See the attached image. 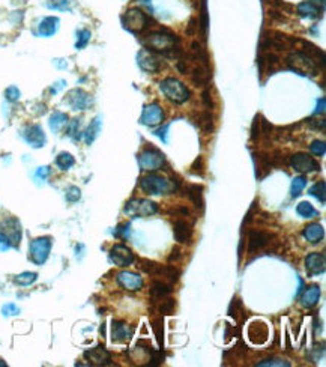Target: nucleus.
I'll return each instance as SVG.
<instances>
[{"label": "nucleus", "instance_id": "15", "mask_svg": "<svg viewBox=\"0 0 326 367\" xmlns=\"http://www.w3.org/2000/svg\"><path fill=\"white\" fill-rule=\"evenodd\" d=\"M0 232L5 235L12 245H18L21 241V226L17 218H6L0 223Z\"/></svg>", "mask_w": 326, "mask_h": 367}, {"label": "nucleus", "instance_id": "17", "mask_svg": "<svg viewBox=\"0 0 326 367\" xmlns=\"http://www.w3.org/2000/svg\"><path fill=\"white\" fill-rule=\"evenodd\" d=\"M23 138L32 146V148H42L47 142V137H45V133L44 130L39 127V125H27L24 130H23Z\"/></svg>", "mask_w": 326, "mask_h": 367}, {"label": "nucleus", "instance_id": "47", "mask_svg": "<svg viewBox=\"0 0 326 367\" xmlns=\"http://www.w3.org/2000/svg\"><path fill=\"white\" fill-rule=\"evenodd\" d=\"M5 97H6V100L8 101L15 102V101L20 100L21 92H20V89H18L17 86H9V88L6 89V92H5Z\"/></svg>", "mask_w": 326, "mask_h": 367}, {"label": "nucleus", "instance_id": "4", "mask_svg": "<svg viewBox=\"0 0 326 367\" xmlns=\"http://www.w3.org/2000/svg\"><path fill=\"white\" fill-rule=\"evenodd\" d=\"M287 67L298 74H302V75H317L319 71H320L319 65L302 50L292 51L287 56Z\"/></svg>", "mask_w": 326, "mask_h": 367}, {"label": "nucleus", "instance_id": "48", "mask_svg": "<svg viewBox=\"0 0 326 367\" xmlns=\"http://www.w3.org/2000/svg\"><path fill=\"white\" fill-rule=\"evenodd\" d=\"M81 197V191L78 187H69L66 190V201L74 203V202H78Z\"/></svg>", "mask_w": 326, "mask_h": 367}, {"label": "nucleus", "instance_id": "24", "mask_svg": "<svg viewBox=\"0 0 326 367\" xmlns=\"http://www.w3.org/2000/svg\"><path fill=\"white\" fill-rule=\"evenodd\" d=\"M268 335H269V330H268V327H266L264 322L256 321V322H253V324L250 325V328H248V337H250V340H251L253 343H256V345L264 343V342L268 340Z\"/></svg>", "mask_w": 326, "mask_h": 367}, {"label": "nucleus", "instance_id": "5", "mask_svg": "<svg viewBox=\"0 0 326 367\" xmlns=\"http://www.w3.org/2000/svg\"><path fill=\"white\" fill-rule=\"evenodd\" d=\"M122 23H124V27L127 31H130L132 34H141V32H144L149 27L151 20H149L147 14L143 9L131 8L124 14Z\"/></svg>", "mask_w": 326, "mask_h": 367}, {"label": "nucleus", "instance_id": "20", "mask_svg": "<svg viewBox=\"0 0 326 367\" xmlns=\"http://www.w3.org/2000/svg\"><path fill=\"white\" fill-rule=\"evenodd\" d=\"M322 11L323 8L316 5L314 2L311 0H305L302 3L298 5L296 8V12L302 17V18H308V20H319L322 17Z\"/></svg>", "mask_w": 326, "mask_h": 367}, {"label": "nucleus", "instance_id": "27", "mask_svg": "<svg viewBox=\"0 0 326 367\" xmlns=\"http://www.w3.org/2000/svg\"><path fill=\"white\" fill-rule=\"evenodd\" d=\"M59 18L57 17H45L41 23H39V27H38V34L41 36H53V35L57 32L59 29Z\"/></svg>", "mask_w": 326, "mask_h": 367}, {"label": "nucleus", "instance_id": "40", "mask_svg": "<svg viewBox=\"0 0 326 367\" xmlns=\"http://www.w3.org/2000/svg\"><path fill=\"white\" fill-rule=\"evenodd\" d=\"M140 269H143L144 272H147V274H152V275H158V272H160V269H161V265L160 264H157V262H152V261H146V259H143V261H140Z\"/></svg>", "mask_w": 326, "mask_h": 367}, {"label": "nucleus", "instance_id": "45", "mask_svg": "<svg viewBox=\"0 0 326 367\" xmlns=\"http://www.w3.org/2000/svg\"><path fill=\"white\" fill-rule=\"evenodd\" d=\"M164 322H163V318H158V319H155L154 322H152V328H154V331L157 334V338H158V343L163 346L164 343V328H163Z\"/></svg>", "mask_w": 326, "mask_h": 367}, {"label": "nucleus", "instance_id": "55", "mask_svg": "<svg viewBox=\"0 0 326 367\" xmlns=\"http://www.w3.org/2000/svg\"><path fill=\"white\" fill-rule=\"evenodd\" d=\"M50 173H51V168L48 166H44L39 167L35 175H36V178H39V179H47V178L50 176Z\"/></svg>", "mask_w": 326, "mask_h": 367}, {"label": "nucleus", "instance_id": "21", "mask_svg": "<svg viewBox=\"0 0 326 367\" xmlns=\"http://www.w3.org/2000/svg\"><path fill=\"white\" fill-rule=\"evenodd\" d=\"M325 255L323 253H310L305 258V268L311 275H317L325 272Z\"/></svg>", "mask_w": 326, "mask_h": 367}, {"label": "nucleus", "instance_id": "12", "mask_svg": "<svg viewBox=\"0 0 326 367\" xmlns=\"http://www.w3.org/2000/svg\"><path fill=\"white\" fill-rule=\"evenodd\" d=\"M110 261L121 268L130 267L134 262V253L131 251L130 247L124 244H116L110 250Z\"/></svg>", "mask_w": 326, "mask_h": 367}, {"label": "nucleus", "instance_id": "43", "mask_svg": "<svg viewBox=\"0 0 326 367\" xmlns=\"http://www.w3.org/2000/svg\"><path fill=\"white\" fill-rule=\"evenodd\" d=\"M310 151L316 155V157H323L326 154V145L323 140H314L310 145Z\"/></svg>", "mask_w": 326, "mask_h": 367}, {"label": "nucleus", "instance_id": "19", "mask_svg": "<svg viewBox=\"0 0 326 367\" xmlns=\"http://www.w3.org/2000/svg\"><path fill=\"white\" fill-rule=\"evenodd\" d=\"M173 235H174V239L181 244H191V239H193V229H191V224L187 223L185 220L182 218H177L173 224Z\"/></svg>", "mask_w": 326, "mask_h": 367}, {"label": "nucleus", "instance_id": "23", "mask_svg": "<svg viewBox=\"0 0 326 367\" xmlns=\"http://www.w3.org/2000/svg\"><path fill=\"white\" fill-rule=\"evenodd\" d=\"M190 72H191V80H193V83L196 84L197 88L208 86V83L211 80V75H212L211 68L197 65V64H194V67L190 69Z\"/></svg>", "mask_w": 326, "mask_h": 367}, {"label": "nucleus", "instance_id": "54", "mask_svg": "<svg viewBox=\"0 0 326 367\" xmlns=\"http://www.w3.org/2000/svg\"><path fill=\"white\" fill-rule=\"evenodd\" d=\"M308 125L314 130H320V131H325L326 128V121L325 119H308Z\"/></svg>", "mask_w": 326, "mask_h": 367}, {"label": "nucleus", "instance_id": "29", "mask_svg": "<svg viewBox=\"0 0 326 367\" xmlns=\"http://www.w3.org/2000/svg\"><path fill=\"white\" fill-rule=\"evenodd\" d=\"M185 196L194 203L197 209H203V187L201 185H188L185 188Z\"/></svg>", "mask_w": 326, "mask_h": 367}, {"label": "nucleus", "instance_id": "11", "mask_svg": "<svg viewBox=\"0 0 326 367\" xmlns=\"http://www.w3.org/2000/svg\"><path fill=\"white\" fill-rule=\"evenodd\" d=\"M137 64L144 72H149V74H157L163 67L161 61L147 48H143L137 53Z\"/></svg>", "mask_w": 326, "mask_h": 367}, {"label": "nucleus", "instance_id": "39", "mask_svg": "<svg viewBox=\"0 0 326 367\" xmlns=\"http://www.w3.org/2000/svg\"><path fill=\"white\" fill-rule=\"evenodd\" d=\"M91 31H87V29H81V31H78L77 32V42H75V48L77 50H83L87 44H89V41H91Z\"/></svg>", "mask_w": 326, "mask_h": 367}, {"label": "nucleus", "instance_id": "57", "mask_svg": "<svg viewBox=\"0 0 326 367\" xmlns=\"http://www.w3.org/2000/svg\"><path fill=\"white\" fill-rule=\"evenodd\" d=\"M181 258H182V253H181V250H179V247H173V250H171V255H170V258H168V261L170 262H179L181 261Z\"/></svg>", "mask_w": 326, "mask_h": 367}, {"label": "nucleus", "instance_id": "46", "mask_svg": "<svg viewBox=\"0 0 326 367\" xmlns=\"http://www.w3.org/2000/svg\"><path fill=\"white\" fill-rule=\"evenodd\" d=\"M68 135L71 137V138H74V140H78L80 138V119H74L71 124H69V127H68Z\"/></svg>", "mask_w": 326, "mask_h": 367}, {"label": "nucleus", "instance_id": "9", "mask_svg": "<svg viewBox=\"0 0 326 367\" xmlns=\"http://www.w3.org/2000/svg\"><path fill=\"white\" fill-rule=\"evenodd\" d=\"M164 122V110L163 107L157 102L147 104L143 108V113L140 116V124L149 128H154L157 125H161Z\"/></svg>", "mask_w": 326, "mask_h": 367}, {"label": "nucleus", "instance_id": "32", "mask_svg": "<svg viewBox=\"0 0 326 367\" xmlns=\"http://www.w3.org/2000/svg\"><path fill=\"white\" fill-rule=\"evenodd\" d=\"M200 29L203 34V39H208V29H209V15H208V0L200 2Z\"/></svg>", "mask_w": 326, "mask_h": 367}, {"label": "nucleus", "instance_id": "37", "mask_svg": "<svg viewBox=\"0 0 326 367\" xmlns=\"http://www.w3.org/2000/svg\"><path fill=\"white\" fill-rule=\"evenodd\" d=\"M310 194L314 196L320 203H325L326 202V184L325 181H320V182H316L311 188H310Z\"/></svg>", "mask_w": 326, "mask_h": 367}, {"label": "nucleus", "instance_id": "59", "mask_svg": "<svg viewBox=\"0 0 326 367\" xmlns=\"http://www.w3.org/2000/svg\"><path fill=\"white\" fill-rule=\"evenodd\" d=\"M167 131H168V125H165V127H163V128L157 130V131H155L154 134H155L157 137H160L164 143H167Z\"/></svg>", "mask_w": 326, "mask_h": 367}, {"label": "nucleus", "instance_id": "60", "mask_svg": "<svg viewBox=\"0 0 326 367\" xmlns=\"http://www.w3.org/2000/svg\"><path fill=\"white\" fill-rule=\"evenodd\" d=\"M203 102H204L208 107H211V105H212V98H211V94H209V91H208V89L203 92Z\"/></svg>", "mask_w": 326, "mask_h": 367}, {"label": "nucleus", "instance_id": "10", "mask_svg": "<svg viewBox=\"0 0 326 367\" xmlns=\"http://www.w3.org/2000/svg\"><path fill=\"white\" fill-rule=\"evenodd\" d=\"M289 164L293 167L296 172L299 173H311V172H317L320 170V164L308 154H294L290 157Z\"/></svg>", "mask_w": 326, "mask_h": 367}, {"label": "nucleus", "instance_id": "38", "mask_svg": "<svg viewBox=\"0 0 326 367\" xmlns=\"http://www.w3.org/2000/svg\"><path fill=\"white\" fill-rule=\"evenodd\" d=\"M36 278H38V274H36V272L27 271V272L18 274V275L14 278V281H15L17 285H20V286H31V285H33V283L36 281Z\"/></svg>", "mask_w": 326, "mask_h": 367}, {"label": "nucleus", "instance_id": "35", "mask_svg": "<svg viewBox=\"0 0 326 367\" xmlns=\"http://www.w3.org/2000/svg\"><path fill=\"white\" fill-rule=\"evenodd\" d=\"M296 212H298L301 217H304V218H313V217H316V215L319 214L310 202H301V203L296 206Z\"/></svg>", "mask_w": 326, "mask_h": 367}, {"label": "nucleus", "instance_id": "62", "mask_svg": "<svg viewBox=\"0 0 326 367\" xmlns=\"http://www.w3.org/2000/svg\"><path fill=\"white\" fill-rule=\"evenodd\" d=\"M311 2H314L316 5H320L322 8L325 6V0H311Z\"/></svg>", "mask_w": 326, "mask_h": 367}, {"label": "nucleus", "instance_id": "58", "mask_svg": "<svg viewBox=\"0 0 326 367\" xmlns=\"http://www.w3.org/2000/svg\"><path fill=\"white\" fill-rule=\"evenodd\" d=\"M325 108H326V100L322 97L320 100L317 101V107H316L314 115H323V113H325Z\"/></svg>", "mask_w": 326, "mask_h": 367}, {"label": "nucleus", "instance_id": "6", "mask_svg": "<svg viewBox=\"0 0 326 367\" xmlns=\"http://www.w3.org/2000/svg\"><path fill=\"white\" fill-rule=\"evenodd\" d=\"M137 160H138L141 170H149V172L160 170L165 164L164 154L154 146H147L146 149H143L140 152V155L137 157Z\"/></svg>", "mask_w": 326, "mask_h": 367}, {"label": "nucleus", "instance_id": "16", "mask_svg": "<svg viewBox=\"0 0 326 367\" xmlns=\"http://www.w3.org/2000/svg\"><path fill=\"white\" fill-rule=\"evenodd\" d=\"M271 235L261 231H250L248 234V253L254 255L264 250L271 244Z\"/></svg>", "mask_w": 326, "mask_h": 367}, {"label": "nucleus", "instance_id": "34", "mask_svg": "<svg viewBox=\"0 0 326 367\" xmlns=\"http://www.w3.org/2000/svg\"><path fill=\"white\" fill-rule=\"evenodd\" d=\"M99 130H101V119L99 118H95L92 122H91V125L87 127V130L84 131V140H86V143L87 145H92L94 142H95V138L98 137L99 134Z\"/></svg>", "mask_w": 326, "mask_h": 367}, {"label": "nucleus", "instance_id": "53", "mask_svg": "<svg viewBox=\"0 0 326 367\" xmlns=\"http://www.w3.org/2000/svg\"><path fill=\"white\" fill-rule=\"evenodd\" d=\"M191 172H193L194 175H203V172H204V160H203L201 157H198L196 161L193 163Z\"/></svg>", "mask_w": 326, "mask_h": 367}, {"label": "nucleus", "instance_id": "30", "mask_svg": "<svg viewBox=\"0 0 326 367\" xmlns=\"http://www.w3.org/2000/svg\"><path fill=\"white\" fill-rule=\"evenodd\" d=\"M48 125L51 128L53 133H59L65 128L68 125V115L62 113V111H54L51 116H50V121H48Z\"/></svg>", "mask_w": 326, "mask_h": 367}, {"label": "nucleus", "instance_id": "3", "mask_svg": "<svg viewBox=\"0 0 326 367\" xmlns=\"http://www.w3.org/2000/svg\"><path fill=\"white\" fill-rule=\"evenodd\" d=\"M160 91L164 94V97L173 104H184L190 100V89L177 78L167 77L160 83Z\"/></svg>", "mask_w": 326, "mask_h": 367}, {"label": "nucleus", "instance_id": "49", "mask_svg": "<svg viewBox=\"0 0 326 367\" xmlns=\"http://www.w3.org/2000/svg\"><path fill=\"white\" fill-rule=\"evenodd\" d=\"M261 135V116H257L253 122V128H251V138L253 142H257L259 137Z\"/></svg>", "mask_w": 326, "mask_h": 367}, {"label": "nucleus", "instance_id": "8", "mask_svg": "<svg viewBox=\"0 0 326 367\" xmlns=\"http://www.w3.org/2000/svg\"><path fill=\"white\" fill-rule=\"evenodd\" d=\"M50 250H51V239L47 236L42 238H36L31 242L29 247V253H31V259L33 264L36 265H42L45 264V261L50 256Z\"/></svg>", "mask_w": 326, "mask_h": 367}, {"label": "nucleus", "instance_id": "13", "mask_svg": "<svg viewBox=\"0 0 326 367\" xmlns=\"http://www.w3.org/2000/svg\"><path fill=\"white\" fill-rule=\"evenodd\" d=\"M66 102L72 110H87L92 105V97L83 89H72L66 95Z\"/></svg>", "mask_w": 326, "mask_h": 367}, {"label": "nucleus", "instance_id": "22", "mask_svg": "<svg viewBox=\"0 0 326 367\" xmlns=\"http://www.w3.org/2000/svg\"><path fill=\"white\" fill-rule=\"evenodd\" d=\"M111 335H113V342L116 343H127L130 342L131 337L134 335V328L124 324V322H113L111 327Z\"/></svg>", "mask_w": 326, "mask_h": 367}, {"label": "nucleus", "instance_id": "14", "mask_svg": "<svg viewBox=\"0 0 326 367\" xmlns=\"http://www.w3.org/2000/svg\"><path fill=\"white\" fill-rule=\"evenodd\" d=\"M117 283L128 292H137L143 288V277L132 271H121L117 274Z\"/></svg>", "mask_w": 326, "mask_h": 367}, {"label": "nucleus", "instance_id": "42", "mask_svg": "<svg viewBox=\"0 0 326 367\" xmlns=\"http://www.w3.org/2000/svg\"><path fill=\"white\" fill-rule=\"evenodd\" d=\"M174 308H176V301L173 300V298H167L165 301H163V304H160L158 312L161 315H173Z\"/></svg>", "mask_w": 326, "mask_h": 367}, {"label": "nucleus", "instance_id": "52", "mask_svg": "<svg viewBox=\"0 0 326 367\" xmlns=\"http://www.w3.org/2000/svg\"><path fill=\"white\" fill-rule=\"evenodd\" d=\"M130 223H124V224H119L114 231V235L117 238H127L130 235Z\"/></svg>", "mask_w": 326, "mask_h": 367}, {"label": "nucleus", "instance_id": "51", "mask_svg": "<svg viewBox=\"0 0 326 367\" xmlns=\"http://www.w3.org/2000/svg\"><path fill=\"white\" fill-rule=\"evenodd\" d=\"M2 313H3V316H15L20 313V308L15 304H6L2 308Z\"/></svg>", "mask_w": 326, "mask_h": 367}, {"label": "nucleus", "instance_id": "7", "mask_svg": "<svg viewBox=\"0 0 326 367\" xmlns=\"http://www.w3.org/2000/svg\"><path fill=\"white\" fill-rule=\"evenodd\" d=\"M125 212L134 218L151 217L158 212V205L155 202L147 201V199H131L125 206Z\"/></svg>", "mask_w": 326, "mask_h": 367}, {"label": "nucleus", "instance_id": "31", "mask_svg": "<svg viewBox=\"0 0 326 367\" xmlns=\"http://www.w3.org/2000/svg\"><path fill=\"white\" fill-rule=\"evenodd\" d=\"M228 315L238 322V324H242L244 319H245V310H244V305L239 298H233L230 307H228Z\"/></svg>", "mask_w": 326, "mask_h": 367}, {"label": "nucleus", "instance_id": "1", "mask_svg": "<svg viewBox=\"0 0 326 367\" xmlns=\"http://www.w3.org/2000/svg\"><path fill=\"white\" fill-rule=\"evenodd\" d=\"M143 44L151 51L167 54V53H174L177 50L179 39L176 35L163 29V31H154L146 35V38H143Z\"/></svg>", "mask_w": 326, "mask_h": 367}, {"label": "nucleus", "instance_id": "26", "mask_svg": "<svg viewBox=\"0 0 326 367\" xmlns=\"http://www.w3.org/2000/svg\"><path fill=\"white\" fill-rule=\"evenodd\" d=\"M319 300H320V288L319 286H310L302 294L301 304L307 308H313L319 304Z\"/></svg>", "mask_w": 326, "mask_h": 367}, {"label": "nucleus", "instance_id": "56", "mask_svg": "<svg viewBox=\"0 0 326 367\" xmlns=\"http://www.w3.org/2000/svg\"><path fill=\"white\" fill-rule=\"evenodd\" d=\"M12 247L11 241L5 236V235L0 232V251H8L9 248Z\"/></svg>", "mask_w": 326, "mask_h": 367}, {"label": "nucleus", "instance_id": "2", "mask_svg": "<svg viewBox=\"0 0 326 367\" xmlns=\"http://www.w3.org/2000/svg\"><path fill=\"white\" fill-rule=\"evenodd\" d=\"M179 181H168L161 175L149 173L140 179V188L151 196H160V194H171L177 190Z\"/></svg>", "mask_w": 326, "mask_h": 367}, {"label": "nucleus", "instance_id": "33", "mask_svg": "<svg viewBox=\"0 0 326 367\" xmlns=\"http://www.w3.org/2000/svg\"><path fill=\"white\" fill-rule=\"evenodd\" d=\"M196 122H197V125L200 127V130H201V131H204L206 134H209L214 131V119H212V116H211V113H209V111H204V113H200V115H197Z\"/></svg>", "mask_w": 326, "mask_h": 367}, {"label": "nucleus", "instance_id": "61", "mask_svg": "<svg viewBox=\"0 0 326 367\" xmlns=\"http://www.w3.org/2000/svg\"><path fill=\"white\" fill-rule=\"evenodd\" d=\"M64 86H65V81L62 80V81H59V83H56V86H53V88H51L50 91H51L53 94H57V92H59V91H61V89H62Z\"/></svg>", "mask_w": 326, "mask_h": 367}, {"label": "nucleus", "instance_id": "41", "mask_svg": "<svg viewBox=\"0 0 326 367\" xmlns=\"http://www.w3.org/2000/svg\"><path fill=\"white\" fill-rule=\"evenodd\" d=\"M305 187H307V178L305 176H296L292 181V196L298 197Z\"/></svg>", "mask_w": 326, "mask_h": 367}, {"label": "nucleus", "instance_id": "50", "mask_svg": "<svg viewBox=\"0 0 326 367\" xmlns=\"http://www.w3.org/2000/svg\"><path fill=\"white\" fill-rule=\"evenodd\" d=\"M257 366H278V367H281V366H290V363H287V361H284V360H278V358H268V360H263V361H260Z\"/></svg>", "mask_w": 326, "mask_h": 367}, {"label": "nucleus", "instance_id": "36", "mask_svg": "<svg viewBox=\"0 0 326 367\" xmlns=\"http://www.w3.org/2000/svg\"><path fill=\"white\" fill-rule=\"evenodd\" d=\"M56 164L61 170H69L71 167L75 164V158L69 154V152H61L56 157Z\"/></svg>", "mask_w": 326, "mask_h": 367}, {"label": "nucleus", "instance_id": "44", "mask_svg": "<svg viewBox=\"0 0 326 367\" xmlns=\"http://www.w3.org/2000/svg\"><path fill=\"white\" fill-rule=\"evenodd\" d=\"M69 5L71 0H48L47 6L50 9H56V11H69Z\"/></svg>", "mask_w": 326, "mask_h": 367}, {"label": "nucleus", "instance_id": "28", "mask_svg": "<svg viewBox=\"0 0 326 367\" xmlns=\"http://www.w3.org/2000/svg\"><path fill=\"white\" fill-rule=\"evenodd\" d=\"M171 285L164 281V280H155L151 285V297L154 300H163L165 297H168L171 294Z\"/></svg>", "mask_w": 326, "mask_h": 367}, {"label": "nucleus", "instance_id": "25", "mask_svg": "<svg viewBox=\"0 0 326 367\" xmlns=\"http://www.w3.org/2000/svg\"><path fill=\"white\" fill-rule=\"evenodd\" d=\"M302 235H304V238L310 244H319L323 239V236H325V231H323V228L319 223H311L307 228H304Z\"/></svg>", "mask_w": 326, "mask_h": 367}, {"label": "nucleus", "instance_id": "18", "mask_svg": "<svg viewBox=\"0 0 326 367\" xmlns=\"http://www.w3.org/2000/svg\"><path fill=\"white\" fill-rule=\"evenodd\" d=\"M84 358L91 363V364H94V366H107V364H110V361H111V355H110V352L104 348V346H97V348H92V349H89V351H86L84 352Z\"/></svg>", "mask_w": 326, "mask_h": 367}]
</instances>
